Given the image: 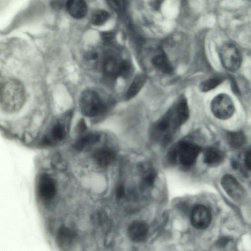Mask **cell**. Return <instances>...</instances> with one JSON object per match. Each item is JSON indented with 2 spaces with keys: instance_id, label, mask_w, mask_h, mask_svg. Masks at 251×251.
Returning <instances> with one entry per match:
<instances>
[{
  "instance_id": "cell-20",
  "label": "cell",
  "mask_w": 251,
  "mask_h": 251,
  "mask_svg": "<svg viewBox=\"0 0 251 251\" xmlns=\"http://www.w3.org/2000/svg\"><path fill=\"white\" fill-rule=\"evenodd\" d=\"M246 138L243 132L235 131L228 132L226 140L228 145L233 149H238L243 145Z\"/></svg>"
},
{
  "instance_id": "cell-9",
  "label": "cell",
  "mask_w": 251,
  "mask_h": 251,
  "mask_svg": "<svg viewBox=\"0 0 251 251\" xmlns=\"http://www.w3.org/2000/svg\"><path fill=\"white\" fill-rule=\"evenodd\" d=\"M221 183L224 190L232 199L239 201L244 196L243 187L233 176L229 174L224 175Z\"/></svg>"
},
{
  "instance_id": "cell-5",
  "label": "cell",
  "mask_w": 251,
  "mask_h": 251,
  "mask_svg": "<svg viewBox=\"0 0 251 251\" xmlns=\"http://www.w3.org/2000/svg\"><path fill=\"white\" fill-rule=\"evenodd\" d=\"M210 107L214 116L222 120L230 118L233 115L235 110L232 99L225 93L216 96L211 102Z\"/></svg>"
},
{
  "instance_id": "cell-18",
  "label": "cell",
  "mask_w": 251,
  "mask_h": 251,
  "mask_svg": "<svg viewBox=\"0 0 251 251\" xmlns=\"http://www.w3.org/2000/svg\"><path fill=\"white\" fill-rule=\"evenodd\" d=\"M147 76L143 74L137 75L133 79L126 95V100L134 97L141 90L146 81Z\"/></svg>"
},
{
  "instance_id": "cell-4",
  "label": "cell",
  "mask_w": 251,
  "mask_h": 251,
  "mask_svg": "<svg viewBox=\"0 0 251 251\" xmlns=\"http://www.w3.org/2000/svg\"><path fill=\"white\" fill-rule=\"evenodd\" d=\"M36 192L42 202L49 204L57 195L56 180L47 173L40 174L37 178Z\"/></svg>"
},
{
  "instance_id": "cell-7",
  "label": "cell",
  "mask_w": 251,
  "mask_h": 251,
  "mask_svg": "<svg viewBox=\"0 0 251 251\" xmlns=\"http://www.w3.org/2000/svg\"><path fill=\"white\" fill-rule=\"evenodd\" d=\"M175 147L178 160L185 167L193 165L201 151V148L198 145L188 141L180 142Z\"/></svg>"
},
{
  "instance_id": "cell-11",
  "label": "cell",
  "mask_w": 251,
  "mask_h": 251,
  "mask_svg": "<svg viewBox=\"0 0 251 251\" xmlns=\"http://www.w3.org/2000/svg\"><path fill=\"white\" fill-rule=\"evenodd\" d=\"M149 231L148 225L144 222L136 221L129 226L127 233L130 239L135 243L144 241L147 237Z\"/></svg>"
},
{
  "instance_id": "cell-15",
  "label": "cell",
  "mask_w": 251,
  "mask_h": 251,
  "mask_svg": "<svg viewBox=\"0 0 251 251\" xmlns=\"http://www.w3.org/2000/svg\"><path fill=\"white\" fill-rule=\"evenodd\" d=\"M122 60L119 61L112 56H107L102 60L101 68L105 75L109 77L120 76Z\"/></svg>"
},
{
  "instance_id": "cell-26",
  "label": "cell",
  "mask_w": 251,
  "mask_h": 251,
  "mask_svg": "<svg viewBox=\"0 0 251 251\" xmlns=\"http://www.w3.org/2000/svg\"><path fill=\"white\" fill-rule=\"evenodd\" d=\"M245 163L248 169L251 171V149L247 151L245 155Z\"/></svg>"
},
{
  "instance_id": "cell-12",
  "label": "cell",
  "mask_w": 251,
  "mask_h": 251,
  "mask_svg": "<svg viewBox=\"0 0 251 251\" xmlns=\"http://www.w3.org/2000/svg\"><path fill=\"white\" fill-rule=\"evenodd\" d=\"M65 7L70 15L76 19L83 18L88 12L85 0H67Z\"/></svg>"
},
{
  "instance_id": "cell-17",
  "label": "cell",
  "mask_w": 251,
  "mask_h": 251,
  "mask_svg": "<svg viewBox=\"0 0 251 251\" xmlns=\"http://www.w3.org/2000/svg\"><path fill=\"white\" fill-rule=\"evenodd\" d=\"M224 154L220 150L211 148L207 149L203 156V161L208 165L216 166L220 164L224 160Z\"/></svg>"
},
{
  "instance_id": "cell-24",
  "label": "cell",
  "mask_w": 251,
  "mask_h": 251,
  "mask_svg": "<svg viewBox=\"0 0 251 251\" xmlns=\"http://www.w3.org/2000/svg\"><path fill=\"white\" fill-rule=\"evenodd\" d=\"M125 188L122 184H119L117 185L115 189V195L117 199H121L125 195Z\"/></svg>"
},
{
  "instance_id": "cell-1",
  "label": "cell",
  "mask_w": 251,
  "mask_h": 251,
  "mask_svg": "<svg viewBox=\"0 0 251 251\" xmlns=\"http://www.w3.org/2000/svg\"><path fill=\"white\" fill-rule=\"evenodd\" d=\"M25 100V91L23 84L19 80L10 79L0 89V107L5 112L13 113L20 109Z\"/></svg>"
},
{
  "instance_id": "cell-10",
  "label": "cell",
  "mask_w": 251,
  "mask_h": 251,
  "mask_svg": "<svg viewBox=\"0 0 251 251\" xmlns=\"http://www.w3.org/2000/svg\"><path fill=\"white\" fill-rule=\"evenodd\" d=\"M92 156L95 163L101 168H105L111 165L116 157L114 151L108 147L96 149Z\"/></svg>"
},
{
  "instance_id": "cell-16",
  "label": "cell",
  "mask_w": 251,
  "mask_h": 251,
  "mask_svg": "<svg viewBox=\"0 0 251 251\" xmlns=\"http://www.w3.org/2000/svg\"><path fill=\"white\" fill-rule=\"evenodd\" d=\"M142 173V185L145 187H151L157 177L156 170L151 165L143 164L140 166Z\"/></svg>"
},
{
  "instance_id": "cell-25",
  "label": "cell",
  "mask_w": 251,
  "mask_h": 251,
  "mask_svg": "<svg viewBox=\"0 0 251 251\" xmlns=\"http://www.w3.org/2000/svg\"><path fill=\"white\" fill-rule=\"evenodd\" d=\"M87 130V126L85 121L81 119L78 123L76 127V132L79 134L84 133Z\"/></svg>"
},
{
  "instance_id": "cell-8",
  "label": "cell",
  "mask_w": 251,
  "mask_h": 251,
  "mask_svg": "<svg viewBox=\"0 0 251 251\" xmlns=\"http://www.w3.org/2000/svg\"><path fill=\"white\" fill-rule=\"evenodd\" d=\"M190 220L196 229L203 230L208 227L211 221V214L206 206L198 204L191 211Z\"/></svg>"
},
{
  "instance_id": "cell-2",
  "label": "cell",
  "mask_w": 251,
  "mask_h": 251,
  "mask_svg": "<svg viewBox=\"0 0 251 251\" xmlns=\"http://www.w3.org/2000/svg\"><path fill=\"white\" fill-rule=\"evenodd\" d=\"M72 116V111L66 112L51 124L46 134L41 140V144L53 145L65 139L69 130Z\"/></svg>"
},
{
  "instance_id": "cell-6",
  "label": "cell",
  "mask_w": 251,
  "mask_h": 251,
  "mask_svg": "<svg viewBox=\"0 0 251 251\" xmlns=\"http://www.w3.org/2000/svg\"><path fill=\"white\" fill-rule=\"evenodd\" d=\"M221 62L225 68L229 71H235L239 69L242 57L239 49L233 44L223 45L220 50Z\"/></svg>"
},
{
  "instance_id": "cell-27",
  "label": "cell",
  "mask_w": 251,
  "mask_h": 251,
  "mask_svg": "<svg viewBox=\"0 0 251 251\" xmlns=\"http://www.w3.org/2000/svg\"><path fill=\"white\" fill-rule=\"evenodd\" d=\"M102 39L106 41H109L113 38V34L110 32L104 33L102 34Z\"/></svg>"
},
{
  "instance_id": "cell-21",
  "label": "cell",
  "mask_w": 251,
  "mask_h": 251,
  "mask_svg": "<svg viewBox=\"0 0 251 251\" xmlns=\"http://www.w3.org/2000/svg\"><path fill=\"white\" fill-rule=\"evenodd\" d=\"M109 13L102 9L94 10L91 16L92 23L95 25H101L104 24L109 18Z\"/></svg>"
},
{
  "instance_id": "cell-13",
  "label": "cell",
  "mask_w": 251,
  "mask_h": 251,
  "mask_svg": "<svg viewBox=\"0 0 251 251\" xmlns=\"http://www.w3.org/2000/svg\"><path fill=\"white\" fill-rule=\"evenodd\" d=\"M77 238V233L73 229L62 226L56 233V240L58 245L62 247H69Z\"/></svg>"
},
{
  "instance_id": "cell-19",
  "label": "cell",
  "mask_w": 251,
  "mask_h": 251,
  "mask_svg": "<svg viewBox=\"0 0 251 251\" xmlns=\"http://www.w3.org/2000/svg\"><path fill=\"white\" fill-rule=\"evenodd\" d=\"M151 63L157 70L167 74L173 72V68L166 56L163 53L155 55L151 59Z\"/></svg>"
},
{
  "instance_id": "cell-22",
  "label": "cell",
  "mask_w": 251,
  "mask_h": 251,
  "mask_svg": "<svg viewBox=\"0 0 251 251\" xmlns=\"http://www.w3.org/2000/svg\"><path fill=\"white\" fill-rule=\"evenodd\" d=\"M222 81V79L219 77L211 78L202 82L199 86V88L201 91L206 92L215 88Z\"/></svg>"
},
{
  "instance_id": "cell-14",
  "label": "cell",
  "mask_w": 251,
  "mask_h": 251,
  "mask_svg": "<svg viewBox=\"0 0 251 251\" xmlns=\"http://www.w3.org/2000/svg\"><path fill=\"white\" fill-rule=\"evenodd\" d=\"M84 133L81 134L75 143L74 148L77 151L89 149L100 140V135L98 133Z\"/></svg>"
},
{
  "instance_id": "cell-23",
  "label": "cell",
  "mask_w": 251,
  "mask_h": 251,
  "mask_svg": "<svg viewBox=\"0 0 251 251\" xmlns=\"http://www.w3.org/2000/svg\"><path fill=\"white\" fill-rule=\"evenodd\" d=\"M231 238L228 236H222L218 239L216 243L219 248H224L230 241Z\"/></svg>"
},
{
  "instance_id": "cell-3",
  "label": "cell",
  "mask_w": 251,
  "mask_h": 251,
  "mask_svg": "<svg viewBox=\"0 0 251 251\" xmlns=\"http://www.w3.org/2000/svg\"><path fill=\"white\" fill-rule=\"evenodd\" d=\"M79 106L83 115L94 117L104 113L107 105L100 95L95 90L86 89L80 94Z\"/></svg>"
}]
</instances>
